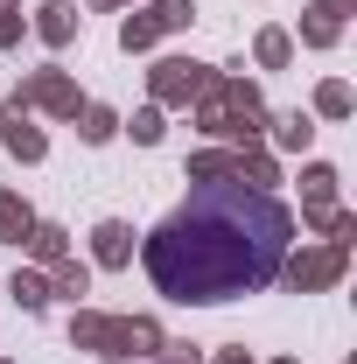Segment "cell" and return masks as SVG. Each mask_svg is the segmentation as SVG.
I'll use <instances>...</instances> for the list:
<instances>
[{"mask_svg": "<svg viewBox=\"0 0 357 364\" xmlns=\"http://www.w3.org/2000/svg\"><path fill=\"white\" fill-rule=\"evenodd\" d=\"M287 238H294V210L273 189L224 176V182H196L189 203L147 231L140 259H147V280L169 301L211 309V301H238V294L273 287L280 259H287Z\"/></svg>", "mask_w": 357, "mask_h": 364, "instance_id": "6da1fadb", "label": "cell"}, {"mask_svg": "<svg viewBox=\"0 0 357 364\" xmlns=\"http://www.w3.org/2000/svg\"><path fill=\"white\" fill-rule=\"evenodd\" d=\"M238 70H245V63L218 70L189 112H196V134H211V140H238V147H245L252 134H267V98H260V85H252V77H238Z\"/></svg>", "mask_w": 357, "mask_h": 364, "instance_id": "7a4b0ae2", "label": "cell"}, {"mask_svg": "<svg viewBox=\"0 0 357 364\" xmlns=\"http://www.w3.org/2000/svg\"><path fill=\"white\" fill-rule=\"evenodd\" d=\"M70 343L119 364V358H154L169 336H161V322H154V316H105V309H78V316H70Z\"/></svg>", "mask_w": 357, "mask_h": 364, "instance_id": "3957f363", "label": "cell"}, {"mask_svg": "<svg viewBox=\"0 0 357 364\" xmlns=\"http://www.w3.org/2000/svg\"><path fill=\"white\" fill-rule=\"evenodd\" d=\"M343 267H351V245H302L294 259H280V280L294 287V294H322V287H336L343 280Z\"/></svg>", "mask_w": 357, "mask_h": 364, "instance_id": "277c9868", "label": "cell"}, {"mask_svg": "<svg viewBox=\"0 0 357 364\" xmlns=\"http://www.w3.org/2000/svg\"><path fill=\"white\" fill-rule=\"evenodd\" d=\"M211 77H218V70L196 63V56H161V63L147 70V91H154V105H182V112H189V105L203 98Z\"/></svg>", "mask_w": 357, "mask_h": 364, "instance_id": "5b68a950", "label": "cell"}, {"mask_svg": "<svg viewBox=\"0 0 357 364\" xmlns=\"http://www.w3.org/2000/svg\"><path fill=\"white\" fill-rule=\"evenodd\" d=\"M14 105L21 112H49V119H78V85H70V70H28L21 91H14Z\"/></svg>", "mask_w": 357, "mask_h": 364, "instance_id": "8992f818", "label": "cell"}, {"mask_svg": "<svg viewBox=\"0 0 357 364\" xmlns=\"http://www.w3.org/2000/svg\"><path fill=\"white\" fill-rule=\"evenodd\" d=\"M0 147H7L14 161H43V154H49V134L21 112V105H14V98L0 105Z\"/></svg>", "mask_w": 357, "mask_h": 364, "instance_id": "52a82bcc", "label": "cell"}, {"mask_svg": "<svg viewBox=\"0 0 357 364\" xmlns=\"http://www.w3.org/2000/svg\"><path fill=\"white\" fill-rule=\"evenodd\" d=\"M357 0H315L309 14H302V43L309 49H336L343 43V14H351Z\"/></svg>", "mask_w": 357, "mask_h": 364, "instance_id": "ba28073f", "label": "cell"}, {"mask_svg": "<svg viewBox=\"0 0 357 364\" xmlns=\"http://www.w3.org/2000/svg\"><path fill=\"white\" fill-rule=\"evenodd\" d=\"M78 28H85V14H78L70 0H43V7H36V36H43L49 49H70Z\"/></svg>", "mask_w": 357, "mask_h": 364, "instance_id": "9c48e42d", "label": "cell"}, {"mask_svg": "<svg viewBox=\"0 0 357 364\" xmlns=\"http://www.w3.org/2000/svg\"><path fill=\"white\" fill-rule=\"evenodd\" d=\"M91 259H98V267H134V231L119 225V218H98V231H91Z\"/></svg>", "mask_w": 357, "mask_h": 364, "instance_id": "30bf717a", "label": "cell"}, {"mask_svg": "<svg viewBox=\"0 0 357 364\" xmlns=\"http://www.w3.org/2000/svg\"><path fill=\"white\" fill-rule=\"evenodd\" d=\"M336 168H329V161H309V168H302V218H315V210H336Z\"/></svg>", "mask_w": 357, "mask_h": 364, "instance_id": "8fae6325", "label": "cell"}, {"mask_svg": "<svg viewBox=\"0 0 357 364\" xmlns=\"http://www.w3.org/2000/svg\"><path fill=\"white\" fill-rule=\"evenodd\" d=\"M21 245H28V259H36V267H56V259H70V231H63V225H43V218H36V231H28Z\"/></svg>", "mask_w": 357, "mask_h": 364, "instance_id": "7c38bea8", "label": "cell"}, {"mask_svg": "<svg viewBox=\"0 0 357 364\" xmlns=\"http://www.w3.org/2000/svg\"><path fill=\"white\" fill-rule=\"evenodd\" d=\"M7 294H14V309L43 316V309H49V273H43V267H21L14 280H7Z\"/></svg>", "mask_w": 357, "mask_h": 364, "instance_id": "4fadbf2b", "label": "cell"}, {"mask_svg": "<svg viewBox=\"0 0 357 364\" xmlns=\"http://www.w3.org/2000/svg\"><path fill=\"white\" fill-rule=\"evenodd\" d=\"M56 294H63V301L91 294V267L85 259H56V267H49V301H56Z\"/></svg>", "mask_w": 357, "mask_h": 364, "instance_id": "5bb4252c", "label": "cell"}, {"mask_svg": "<svg viewBox=\"0 0 357 364\" xmlns=\"http://www.w3.org/2000/svg\"><path fill=\"white\" fill-rule=\"evenodd\" d=\"M238 182H252V189H273V182H280V161H273L267 147H252V140H245V147H238Z\"/></svg>", "mask_w": 357, "mask_h": 364, "instance_id": "9a60e30c", "label": "cell"}, {"mask_svg": "<svg viewBox=\"0 0 357 364\" xmlns=\"http://www.w3.org/2000/svg\"><path fill=\"white\" fill-rule=\"evenodd\" d=\"M252 63H260V70H287V63H294V36H287V28H260Z\"/></svg>", "mask_w": 357, "mask_h": 364, "instance_id": "2e32d148", "label": "cell"}, {"mask_svg": "<svg viewBox=\"0 0 357 364\" xmlns=\"http://www.w3.org/2000/svg\"><path fill=\"white\" fill-rule=\"evenodd\" d=\"M28 231H36V210H28L14 189H0V238H7V245H21Z\"/></svg>", "mask_w": 357, "mask_h": 364, "instance_id": "e0dca14e", "label": "cell"}, {"mask_svg": "<svg viewBox=\"0 0 357 364\" xmlns=\"http://www.w3.org/2000/svg\"><path fill=\"white\" fill-rule=\"evenodd\" d=\"M78 134H85V147H105L119 134V112L112 105H78Z\"/></svg>", "mask_w": 357, "mask_h": 364, "instance_id": "ac0fdd59", "label": "cell"}, {"mask_svg": "<svg viewBox=\"0 0 357 364\" xmlns=\"http://www.w3.org/2000/svg\"><path fill=\"white\" fill-rule=\"evenodd\" d=\"M224 176H238V147H203L189 161V182H224Z\"/></svg>", "mask_w": 357, "mask_h": 364, "instance_id": "d6986e66", "label": "cell"}, {"mask_svg": "<svg viewBox=\"0 0 357 364\" xmlns=\"http://www.w3.org/2000/svg\"><path fill=\"white\" fill-rule=\"evenodd\" d=\"M154 43H161V21H154L147 7H140V14H127V21H119V49H127V56H140V49H154Z\"/></svg>", "mask_w": 357, "mask_h": 364, "instance_id": "ffe728a7", "label": "cell"}, {"mask_svg": "<svg viewBox=\"0 0 357 364\" xmlns=\"http://www.w3.org/2000/svg\"><path fill=\"white\" fill-rule=\"evenodd\" d=\"M315 112H322V119H351V112H357V91L343 85V77H329V85H315Z\"/></svg>", "mask_w": 357, "mask_h": 364, "instance_id": "44dd1931", "label": "cell"}, {"mask_svg": "<svg viewBox=\"0 0 357 364\" xmlns=\"http://www.w3.org/2000/svg\"><path fill=\"white\" fill-rule=\"evenodd\" d=\"M267 127H273V140H280V154H309V140H315L309 112H287V119H267Z\"/></svg>", "mask_w": 357, "mask_h": 364, "instance_id": "7402d4cb", "label": "cell"}, {"mask_svg": "<svg viewBox=\"0 0 357 364\" xmlns=\"http://www.w3.org/2000/svg\"><path fill=\"white\" fill-rule=\"evenodd\" d=\"M147 14H154V21H161V36H169V28H189V21H196V0H154Z\"/></svg>", "mask_w": 357, "mask_h": 364, "instance_id": "603a6c76", "label": "cell"}, {"mask_svg": "<svg viewBox=\"0 0 357 364\" xmlns=\"http://www.w3.org/2000/svg\"><path fill=\"white\" fill-rule=\"evenodd\" d=\"M309 225L329 231V245H351V238H357V218H351V210H315Z\"/></svg>", "mask_w": 357, "mask_h": 364, "instance_id": "cb8c5ba5", "label": "cell"}, {"mask_svg": "<svg viewBox=\"0 0 357 364\" xmlns=\"http://www.w3.org/2000/svg\"><path fill=\"white\" fill-rule=\"evenodd\" d=\"M161 134H169V127H161V105H140V112H134V140H140V147H154Z\"/></svg>", "mask_w": 357, "mask_h": 364, "instance_id": "d4e9b609", "label": "cell"}, {"mask_svg": "<svg viewBox=\"0 0 357 364\" xmlns=\"http://www.w3.org/2000/svg\"><path fill=\"white\" fill-rule=\"evenodd\" d=\"M21 43V0H0V49Z\"/></svg>", "mask_w": 357, "mask_h": 364, "instance_id": "484cf974", "label": "cell"}, {"mask_svg": "<svg viewBox=\"0 0 357 364\" xmlns=\"http://www.w3.org/2000/svg\"><path fill=\"white\" fill-rule=\"evenodd\" d=\"M154 364H203V350H196V343H161Z\"/></svg>", "mask_w": 357, "mask_h": 364, "instance_id": "4316f807", "label": "cell"}, {"mask_svg": "<svg viewBox=\"0 0 357 364\" xmlns=\"http://www.w3.org/2000/svg\"><path fill=\"white\" fill-rule=\"evenodd\" d=\"M211 364H252V350H218Z\"/></svg>", "mask_w": 357, "mask_h": 364, "instance_id": "83f0119b", "label": "cell"}, {"mask_svg": "<svg viewBox=\"0 0 357 364\" xmlns=\"http://www.w3.org/2000/svg\"><path fill=\"white\" fill-rule=\"evenodd\" d=\"M91 7H98V14H112V7H127V0H91Z\"/></svg>", "mask_w": 357, "mask_h": 364, "instance_id": "f1b7e54d", "label": "cell"}, {"mask_svg": "<svg viewBox=\"0 0 357 364\" xmlns=\"http://www.w3.org/2000/svg\"><path fill=\"white\" fill-rule=\"evenodd\" d=\"M273 364H302V358H273Z\"/></svg>", "mask_w": 357, "mask_h": 364, "instance_id": "f546056e", "label": "cell"}, {"mask_svg": "<svg viewBox=\"0 0 357 364\" xmlns=\"http://www.w3.org/2000/svg\"><path fill=\"white\" fill-rule=\"evenodd\" d=\"M0 364H7V358H0Z\"/></svg>", "mask_w": 357, "mask_h": 364, "instance_id": "4dcf8cb0", "label": "cell"}, {"mask_svg": "<svg viewBox=\"0 0 357 364\" xmlns=\"http://www.w3.org/2000/svg\"><path fill=\"white\" fill-rule=\"evenodd\" d=\"M105 364H112V358H105Z\"/></svg>", "mask_w": 357, "mask_h": 364, "instance_id": "1f68e13d", "label": "cell"}]
</instances>
